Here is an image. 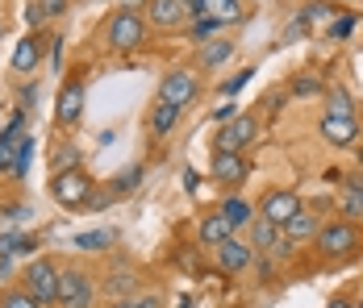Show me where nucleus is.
Masks as SVG:
<instances>
[{"label": "nucleus", "instance_id": "20e7f679", "mask_svg": "<svg viewBox=\"0 0 363 308\" xmlns=\"http://www.w3.org/2000/svg\"><path fill=\"white\" fill-rule=\"evenodd\" d=\"M21 287L34 296L38 304H50L55 296H59V267L50 263V258H34L26 275H21Z\"/></svg>", "mask_w": 363, "mask_h": 308}, {"label": "nucleus", "instance_id": "393cba45", "mask_svg": "<svg viewBox=\"0 0 363 308\" xmlns=\"http://www.w3.org/2000/svg\"><path fill=\"white\" fill-rule=\"evenodd\" d=\"M138 183H143V167H125V171H117V179H113V192L125 196V192H138Z\"/></svg>", "mask_w": 363, "mask_h": 308}, {"label": "nucleus", "instance_id": "7ed1b4c3", "mask_svg": "<svg viewBox=\"0 0 363 308\" xmlns=\"http://www.w3.org/2000/svg\"><path fill=\"white\" fill-rule=\"evenodd\" d=\"M50 196L63 208H84V205H92V179L79 171V167L75 171H59L50 179Z\"/></svg>", "mask_w": 363, "mask_h": 308}, {"label": "nucleus", "instance_id": "1a4fd4ad", "mask_svg": "<svg viewBox=\"0 0 363 308\" xmlns=\"http://www.w3.org/2000/svg\"><path fill=\"white\" fill-rule=\"evenodd\" d=\"M338 208L342 221H363V179L359 175H338Z\"/></svg>", "mask_w": 363, "mask_h": 308}, {"label": "nucleus", "instance_id": "5701e85b", "mask_svg": "<svg viewBox=\"0 0 363 308\" xmlns=\"http://www.w3.org/2000/svg\"><path fill=\"white\" fill-rule=\"evenodd\" d=\"M230 55H234V42H225V38H213V42L201 50V63H205V67H221Z\"/></svg>", "mask_w": 363, "mask_h": 308}, {"label": "nucleus", "instance_id": "ea45409f", "mask_svg": "<svg viewBox=\"0 0 363 308\" xmlns=\"http://www.w3.org/2000/svg\"><path fill=\"white\" fill-rule=\"evenodd\" d=\"M180 308H192V300H180Z\"/></svg>", "mask_w": 363, "mask_h": 308}, {"label": "nucleus", "instance_id": "7c9ffc66", "mask_svg": "<svg viewBox=\"0 0 363 308\" xmlns=\"http://www.w3.org/2000/svg\"><path fill=\"white\" fill-rule=\"evenodd\" d=\"M292 92H296V96H318L322 84H318L313 75H296V79H292Z\"/></svg>", "mask_w": 363, "mask_h": 308}, {"label": "nucleus", "instance_id": "e433bc0d", "mask_svg": "<svg viewBox=\"0 0 363 308\" xmlns=\"http://www.w3.org/2000/svg\"><path fill=\"white\" fill-rule=\"evenodd\" d=\"M26 21H30V25H42V21H46V17H42V8H38V4H30V8H26Z\"/></svg>", "mask_w": 363, "mask_h": 308}, {"label": "nucleus", "instance_id": "473e14b6", "mask_svg": "<svg viewBox=\"0 0 363 308\" xmlns=\"http://www.w3.org/2000/svg\"><path fill=\"white\" fill-rule=\"evenodd\" d=\"M30 246H34V241H30V238H21V234H4V238H0V250H4V254H17V250H30Z\"/></svg>", "mask_w": 363, "mask_h": 308}, {"label": "nucleus", "instance_id": "c85d7f7f", "mask_svg": "<svg viewBox=\"0 0 363 308\" xmlns=\"http://www.w3.org/2000/svg\"><path fill=\"white\" fill-rule=\"evenodd\" d=\"M30 154H34V137H21V150H17V163H13L17 179H26V171H30Z\"/></svg>", "mask_w": 363, "mask_h": 308}, {"label": "nucleus", "instance_id": "f704fd0d", "mask_svg": "<svg viewBox=\"0 0 363 308\" xmlns=\"http://www.w3.org/2000/svg\"><path fill=\"white\" fill-rule=\"evenodd\" d=\"M113 308H163V300H159V296H143V300L130 296V300H117Z\"/></svg>", "mask_w": 363, "mask_h": 308}, {"label": "nucleus", "instance_id": "9b49d317", "mask_svg": "<svg viewBox=\"0 0 363 308\" xmlns=\"http://www.w3.org/2000/svg\"><path fill=\"white\" fill-rule=\"evenodd\" d=\"M251 258H255V246H251V241L230 238V241H221V246H218V267L225 275L247 271V267H251Z\"/></svg>", "mask_w": 363, "mask_h": 308}, {"label": "nucleus", "instance_id": "f03ea898", "mask_svg": "<svg viewBox=\"0 0 363 308\" xmlns=\"http://www.w3.org/2000/svg\"><path fill=\"white\" fill-rule=\"evenodd\" d=\"M105 42H109L113 50H138L146 42V17L138 8H121V13H113L109 30H105Z\"/></svg>", "mask_w": 363, "mask_h": 308}, {"label": "nucleus", "instance_id": "423d86ee", "mask_svg": "<svg viewBox=\"0 0 363 308\" xmlns=\"http://www.w3.org/2000/svg\"><path fill=\"white\" fill-rule=\"evenodd\" d=\"M159 101L176 104V108L192 104V101H196V71H192V67L167 71V75H163V84H159Z\"/></svg>", "mask_w": 363, "mask_h": 308}, {"label": "nucleus", "instance_id": "9d476101", "mask_svg": "<svg viewBox=\"0 0 363 308\" xmlns=\"http://www.w3.org/2000/svg\"><path fill=\"white\" fill-rule=\"evenodd\" d=\"M184 17V0H146V25L155 30H180Z\"/></svg>", "mask_w": 363, "mask_h": 308}, {"label": "nucleus", "instance_id": "f257e3e1", "mask_svg": "<svg viewBox=\"0 0 363 308\" xmlns=\"http://www.w3.org/2000/svg\"><path fill=\"white\" fill-rule=\"evenodd\" d=\"M313 246H318V254H322L326 263H347V258L359 254L363 229L355 225V221H326V225H318Z\"/></svg>", "mask_w": 363, "mask_h": 308}, {"label": "nucleus", "instance_id": "a878e982", "mask_svg": "<svg viewBox=\"0 0 363 308\" xmlns=\"http://www.w3.org/2000/svg\"><path fill=\"white\" fill-rule=\"evenodd\" d=\"M109 241H113L109 229H88V234L75 238V246H79V250H109Z\"/></svg>", "mask_w": 363, "mask_h": 308}, {"label": "nucleus", "instance_id": "aec40b11", "mask_svg": "<svg viewBox=\"0 0 363 308\" xmlns=\"http://www.w3.org/2000/svg\"><path fill=\"white\" fill-rule=\"evenodd\" d=\"M180 113L184 108H176V104H155V113H150V134H172V130H176V125H180Z\"/></svg>", "mask_w": 363, "mask_h": 308}, {"label": "nucleus", "instance_id": "79ce46f5", "mask_svg": "<svg viewBox=\"0 0 363 308\" xmlns=\"http://www.w3.org/2000/svg\"><path fill=\"white\" fill-rule=\"evenodd\" d=\"M355 308H363V300H359V304H355Z\"/></svg>", "mask_w": 363, "mask_h": 308}, {"label": "nucleus", "instance_id": "f3484780", "mask_svg": "<svg viewBox=\"0 0 363 308\" xmlns=\"http://www.w3.org/2000/svg\"><path fill=\"white\" fill-rule=\"evenodd\" d=\"M38 63H42V38H21L13 46V71H34Z\"/></svg>", "mask_w": 363, "mask_h": 308}, {"label": "nucleus", "instance_id": "ddd939ff", "mask_svg": "<svg viewBox=\"0 0 363 308\" xmlns=\"http://www.w3.org/2000/svg\"><path fill=\"white\" fill-rule=\"evenodd\" d=\"M84 117V79H72L63 92H59V108H55V121L59 125H75Z\"/></svg>", "mask_w": 363, "mask_h": 308}, {"label": "nucleus", "instance_id": "39448f33", "mask_svg": "<svg viewBox=\"0 0 363 308\" xmlns=\"http://www.w3.org/2000/svg\"><path fill=\"white\" fill-rule=\"evenodd\" d=\"M92 296H96V287H92L88 271H79V267L59 271V296L55 300L63 308H92Z\"/></svg>", "mask_w": 363, "mask_h": 308}, {"label": "nucleus", "instance_id": "f8f14e48", "mask_svg": "<svg viewBox=\"0 0 363 308\" xmlns=\"http://www.w3.org/2000/svg\"><path fill=\"white\" fill-rule=\"evenodd\" d=\"M322 137H326L330 146L347 150V146L359 142V121L355 117H322Z\"/></svg>", "mask_w": 363, "mask_h": 308}, {"label": "nucleus", "instance_id": "6ab92c4d", "mask_svg": "<svg viewBox=\"0 0 363 308\" xmlns=\"http://www.w3.org/2000/svg\"><path fill=\"white\" fill-rule=\"evenodd\" d=\"M17 150H21V113L9 121V130L0 134V167L17 163Z\"/></svg>", "mask_w": 363, "mask_h": 308}, {"label": "nucleus", "instance_id": "a19ab883", "mask_svg": "<svg viewBox=\"0 0 363 308\" xmlns=\"http://www.w3.org/2000/svg\"><path fill=\"white\" fill-rule=\"evenodd\" d=\"M359 163H363V150H359Z\"/></svg>", "mask_w": 363, "mask_h": 308}, {"label": "nucleus", "instance_id": "4468645a", "mask_svg": "<svg viewBox=\"0 0 363 308\" xmlns=\"http://www.w3.org/2000/svg\"><path fill=\"white\" fill-rule=\"evenodd\" d=\"M209 175H213L218 183H238V179H247V175H251V167H247V159H242V154H221V150H218Z\"/></svg>", "mask_w": 363, "mask_h": 308}, {"label": "nucleus", "instance_id": "cd10ccee", "mask_svg": "<svg viewBox=\"0 0 363 308\" xmlns=\"http://www.w3.org/2000/svg\"><path fill=\"white\" fill-rule=\"evenodd\" d=\"M50 167H55V175L59 171H75V167H79V150H75V146H59L55 159H50Z\"/></svg>", "mask_w": 363, "mask_h": 308}, {"label": "nucleus", "instance_id": "6e6552de", "mask_svg": "<svg viewBox=\"0 0 363 308\" xmlns=\"http://www.w3.org/2000/svg\"><path fill=\"white\" fill-rule=\"evenodd\" d=\"M255 137H259V121H255L251 113H238V117L218 134V150L221 154H242Z\"/></svg>", "mask_w": 363, "mask_h": 308}, {"label": "nucleus", "instance_id": "72a5a7b5", "mask_svg": "<svg viewBox=\"0 0 363 308\" xmlns=\"http://www.w3.org/2000/svg\"><path fill=\"white\" fill-rule=\"evenodd\" d=\"M34 4L42 8V17H63L72 8V0H34Z\"/></svg>", "mask_w": 363, "mask_h": 308}, {"label": "nucleus", "instance_id": "58836bf2", "mask_svg": "<svg viewBox=\"0 0 363 308\" xmlns=\"http://www.w3.org/2000/svg\"><path fill=\"white\" fill-rule=\"evenodd\" d=\"M326 308H355V304H351V300H342V296H338V300H330Z\"/></svg>", "mask_w": 363, "mask_h": 308}, {"label": "nucleus", "instance_id": "0eeeda50", "mask_svg": "<svg viewBox=\"0 0 363 308\" xmlns=\"http://www.w3.org/2000/svg\"><path fill=\"white\" fill-rule=\"evenodd\" d=\"M296 208H305V205H301V196L289 192V188H276V192H267V196L259 200V212H255V217H263V221H272L276 229H284Z\"/></svg>", "mask_w": 363, "mask_h": 308}, {"label": "nucleus", "instance_id": "412c9836", "mask_svg": "<svg viewBox=\"0 0 363 308\" xmlns=\"http://www.w3.org/2000/svg\"><path fill=\"white\" fill-rule=\"evenodd\" d=\"M205 17H213L218 25H230L242 17V0H205Z\"/></svg>", "mask_w": 363, "mask_h": 308}, {"label": "nucleus", "instance_id": "4c0bfd02", "mask_svg": "<svg viewBox=\"0 0 363 308\" xmlns=\"http://www.w3.org/2000/svg\"><path fill=\"white\" fill-rule=\"evenodd\" d=\"M234 108H238V104H221V108H218V113H213V117H218V121H234V117H238Z\"/></svg>", "mask_w": 363, "mask_h": 308}, {"label": "nucleus", "instance_id": "dca6fc26", "mask_svg": "<svg viewBox=\"0 0 363 308\" xmlns=\"http://www.w3.org/2000/svg\"><path fill=\"white\" fill-rule=\"evenodd\" d=\"M196 238H201V246H213V250H218L221 241H230V238H234V229H230V221H225L221 212H209V217L201 221Z\"/></svg>", "mask_w": 363, "mask_h": 308}, {"label": "nucleus", "instance_id": "a211bd4d", "mask_svg": "<svg viewBox=\"0 0 363 308\" xmlns=\"http://www.w3.org/2000/svg\"><path fill=\"white\" fill-rule=\"evenodd\" d=\"M221 217H225V221H230V229L238 234L242 225H251V221H255V208H251V200H242V196H230V200L221 205Z\"/></svg>", "mask_w": 363, "mask_h": 308}, {"label": "nucleus", "instance_id": "c756f323", "mask_svg": "<svg viewBox=\"0 0 363 308\" xmlns=\"http://www.w3.org/2000/svg\"><path fill=\"white\" fill-rule=\"evenodd\" d=\"M218 34V21L213 17H196L192 21V42H205V38H213Z\"/></svg>", "mask_w": 363, "mask_h": 308}, {"label": "nucleus", "instance_id": "4be33fe9", "mask_svg": "<svg viewBox=\"0 0 363 308\" xmlns=\"http://www.w3.org/2000/svg\"><path fill=\"white\" fill-rule=\"evenodd\" d=\"M251 246H259V250H272V246H280V229H276L272 221L255 217V221H251Z\"/></svg>", "mask_w": 363, "mask_h": 308}, {"label": "nucleus", "instance_id": "2eb2a0df", "mask_svg": "<svg viewBox=\"0 0 363 308\" xmlns=\"http://www.w3.org/2000/svg\"><path fill=\"white\" fill-rule=\"evenodd\" d=\"M280 234H284V241H309L313 234H318V212H313V208H296L292 221L280 229Z\"/></svg>", "mask_w": 363, "mask_h": 308}, {"label": "nucleus", "instance_id": "2f4dec72", "mask_svg": "<svg viewBox=\"0 0 363 308\" xmlns=\"http://www.w3.org/2000/svg\"><path fill=\"white\" fill-rule=\"evenodd\" d=\"M251 75H255V71H238L234 79H225V84H221V96H238V92L251 84Z\"/></svg>", "mask_w": 363, "mask_h": 308}, {"label": "nucleus", "instance_id": "b1692460", "mask_svg": "<svg viewBox=\"0 0 363 308\" xmlns=\"http://www.w3.org/2000/svg\"><path fill=\"white\" fill-rule=\"evenodd\" d=\"M326 117H355V104L342 88H330L326 92Z\"/></svg>", "mask_w": 363, "mask_h": 308}, {"label": "nucleus", "instance_id": "c9c22d12", "mask_svg": "<svg viewBox=\"0 0 363 308\" xmlns=\"http://www.w3.org/2000/svg\"><path fill=\"white\" fill-rule=\"evenodd\" d=\"M355 30V17H338V21H330V38H347Z\"/></svg>", "mask_w": 363, "mask_h": 308}, {"label": "nucleus", "instance_id": "bb28decb", "mask_svg": "<svg viewBox=\"0 0 363 308\" xmlns=\"http://www.w3.org/2000/svg\"><path fill=\"white\" fill-rule=\"evenodd\" d=\"M0 308H42V304H38L26 287H9V292L0 296Z\"/></svg>", "mask_w": 363, "mask_h": 308}]
</instances>
